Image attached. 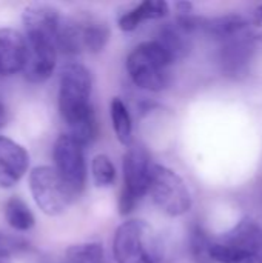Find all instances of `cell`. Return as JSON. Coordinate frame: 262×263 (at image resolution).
Instances as JSON below:
<instances>
[{
	"label": "cell",
	"mask_w": 262,
	"mask_h": 263,
	"mask_svg": "<svg viewBox=\"0 0 262 263\" xmlns=\"http://www.w3.org/2000/svg\"><path fill=\"white\" fill-rule=\"evenodd\" d=\"M93 80L90 71L80 63H68L60 72L59 111L69 136L80 145H90L97 136V120L91 99Z\"/></svg>",
	"instance_id": "obj_1"
},
{
	"label": "cell",
	"mask_w": 262,
	"mask_h": 263,
	"mask_svg": "<svg viewBox=\"0 0 262 263\" xmlns=\"http://www.w3.org/2000/svg\"><path fill=\"white\" fill-rule=\"evenodd\" d=\"M173 63L168 52L156 40H147L128 54L127 71L137 88L159 92L170 83V66Z\"/></svg>",
	"instance_id": "obj_2"
},
{
	"label": "cell",
	"mask_w": 262,
	"mask_h": 263,
	"mask_svg": "<svg viewBox=\"0 0 262 263\" xmlns=\"http://www.w3.org/2000/svg\"><path fill=\"white\" fill-rule=\"evenodd\" d=\"M113 256L116 263H159V239L145 220L124 222L113 239Z\"/></svg>",
	"instance_id": "obj_3"
},
{
	"label": "cell",
	"mask_w": 262,
	"mask_h": 263,
	"mask_svg": "<svg viewBox=\"0 0 262 263\" xmlns=\"http://www.w3.org/2000/svg\"><path fill=\"white\" fill-rule=\"evenodd\" d=\"M148 194L156 206L171 217H181L193 206V197L184 179L176 171L159 163L151 166Z\"/></svg>",
	"instance_id": "obj_4"
},
{
	"label": "cell",
	"mask_w": 262,
	"mask_h": 263,
	"mask_svg": "<svg viewBox=\"0 0 262 263\" xmlns=\"http://www.w3.org/2000/svg\"><path fill=\"white\" fill-rule=\"evenodd\" d=\"M151 160L147 149L141 145H133L124 156V188L119 196V213L128 216L137 203L148 194Z\"/></svg>",
	"instance_id": "obj_5"
},
{
	"label": "cell",
	"mask_w": 262,
	"mask_h": 263,
	"mask_svg": "<svg viewBox=\"0 0 262 263\" xmlns=\"http://www.w3.org/2000/svg\"><path fill=\"white\" fill-rule=\"evenodd\" d=\"M29 190L42 213L62 214L73 200V193L54 166H36L29 174Z\"/></svg>",
	"instance_id": "obj_6"
},
{
	"label": "cell",
	"mask_w": 262,
	"mask_h": 263,
	"mask_svg": "<svg viewBox=\"0 0 262 263\" xmlns=\"http://www.w3.org/2000/svg\"><path fill=\"white\" fill-rule=\"evenodd\" d=\"M53 159L56 171L63 179L73 196H79L86 183L83 145L74 140L69 134H62L54 143Z\"/></svg>",
	"instance_id": "obj_7"
},
{
	"label": "cell",
	"mask_w": 262,
	"mask_h": 263,
	"mask_svg": "<svg viewBox=\"0 0 262 263\" xmlns=\"http://www.w3.org/2000/svg\"><path fill=\"white\" fill-rule=\"evenodd\" d=\"M26 63L23 76L31 83H42L48 80L56 68L57 62V43L56 39L45 34H26Z\"/></svg>",
	"instance_id": "obj_8"
},
{
	"label": "cell",
	"mask_w": 262,
	"mask_h": 263,
	"mask_svg": "<svg viewBox=\"0 0 262 263\" xmlns=\"http://www.w3.org/2000/svg\"><path fill=\"white\" fill-rule=\"evenodd\" d=\"M258 49L256 35L250 32L221 43L219 65L224 76L239 80L249 76Z\"/></svg>",
	"instance_id": "obj_9"
},
{
	"label": "cell",
	"mask_w": 262,
	"mask_h": 263,
	"mask_svg": "<svg viewBox=\"0 0 262 263\" xmlns=\"http://www.w3.org/2000/svg\"><path fill=\"white\" fill-rule=\"evenodd\" d=\"M29 154L12 139L0 136V188L14 186L28 171Z\"/></svg>",
	"instance_id": "obj_10"
},
{
	"label": "cell",
	"mask_w": 262,
	"mask_h": 263,
	"mask_svg": "<svg viewBox=\"0 0 262 263\" xmlns=\"http://www.w3.org/2000/svg\"><path fill=\"white\" fill-rule=\"evenodd\" d=\"M26 37L12 28L0 29V76L23 72L26 63Z\"/></svg>",
	"instance_id": "obj_11"
},
{
	"label": "cell",
	"mask_w": 262,
	"mask_h": 263,
	"mask_svg": "<svg viewBox=\"0 0 262 263\" xmlns=\"http://www.w3.org/2000/svg\"><path fill=\"white\" fill-rule=\"evenodd\" d=\"M201 32L224 43L227 40L250 32V22L241 14H225L212 18L204 17Z\"/></svg>",
	"instance_id": "obj_12"
},
{
	"label": "cell",
	"mask_w": 262,
	"mask_h": 263,
	"mask_svg": "<svg viewBox=\"0 0 262 263\" xmlns=\"http://www.w3.org/2000/svg\"><path fill=\"white\" fill-rule=\"evenodd\" d=\"M154 40L168 52L173 62L182 60L191 49V34L187 32L176 20L164 23Z\"/></svg>",
	"instance_id": "obj_13"
},
{
	"label": "cell",
	"mask_w": 262,
	"mask_h": 263,
	"mask_svg": "<svg viewBox=\"0 0 262 263\" xmlns=\"http://www.w3.org/2000/svg\"><path fill=\"white\" fill-rule=\"evenodd\" d=\"M170 12L168 3L164 0H145L134 8L125 11L119 17V28L125 32H131L148 20H159L167 17Z\"/></svg>",
	"instance_id": "obj_14"
},
{
	"label": "cell",
	"mask_w": 262,
	"mask_h": 263,
	"mask_svg": "<svg viewBox=\"0 0 262 263\" xmlns=\"http://www.w3.org/2000/svg\"><path fill=\"white\" fill-rule=\"evenodd\" d=\"M82 49L90 52H100L110 40V28L103 20H99L93 15L76 17Z\"/></svg>",
	"instance_id": "obj_15"
},
{
	"label": "cell",
	"mask_w": 262,
	"mask_h": 263,
	"mask_svg": "<svg viewBox=\"0 0 262 263\" xmlns=\"http://www.w3.org/2000/svg\"><path fill=\"white\" fill-rule=\"evenodd\" d=\"M110 116H111V123L114 134L117 140L125 146L131 143L133 139V120L130 116V111L124 100L120 97H114L110 103Z\"/></svg>",
	"instance_id": "obj_16"
},
{
	"label": "cell",
	"mask_w": 262,
	"mask_h": 263,
	"mask_svg": "<svg viewBox=\"0 0 262 263\" xmlns=\"http://www.w3.org/2000/svg\"><path fill=\"white\" fill-rule=\"evenodd\" d=\"M5 219L8 225L15 231H29L34 227V214L29 206L19 197H11L5 206Z\"/></svg>",
	"instance_id": "obj_17"
},
{
	"label": "cell",
	"mask_w": 262,
	"mask_h": 263,
	"mask_svg": "<svg viewBox=\"0 0 262 263\" xmlns=\"http://www.w3.org/2000/svg\"><path fill=\"white\" fill-rule=\"evenodd\" d=\"M210 256L215 263H261V260L242 247L224 242H213Z\"/></svg>",
	"instance_id": "obj_18"
},
{
	"label": "cell",
	"mask_w": 262,
	"mask_h": 263,
	"mask_svg": "<svg viewBox=\"0 0 262 263\" xmlns=\"http://www.w3.org/2000/svg\"><path fill=\"white\" fill-rule=\"evenodd\" d=\"M66 263H108L103 247L96 242L73 245L66 250Z\"/></svg>",
	"instance_id": "obj_19"
},
{
	"label": "cell",
	"mask_w": 262,
	"mask_h": 263,
	"mask_svg": "<svg viewBox=\"0 0 262 263\" xmlns=\"http://www.w3.org/2000/svg\"><path fill=\"white\" fill-rule=\"evenodd\" d=\"M93 180L99 188H108L116 180V168L111 159L105 154H97L91 163Z\"/></svg>",
	"instance_id": "obj_20"
},
{
	"label": "cell",
	"mask_w": 262,
	"mask_h": 263,
	"mask_svg": "<svg viewBox=\"0 0 262 263\" xmlns=\"http://www.w3.org/2000/svg\"><path fill=\"white\" fill-rule=\"evenodd\" d=\"M212 245H213V240L208 237V234L201 227H195L190 236V251H191V257L195 259V262L215 263L210 256Z\"/></svg>",
	"instance_id": "obj_21"
},
{
	"label": "cell",
	"mask_w": 262,
	"mask_h": 263,
	"mask_svg": "<svg viewBox=\"0 0 262 263\" xmlns=\"http://www.w3.org/2000/svg\"><path fill=\"white\" fill-rule=\"evenodd\" d=\"M26 247H28V243L23 239L0 233V260L8 259L17 253L23 251Z\"/></svg>",
	"instance_id": "obj_22"
},
{
	"label": "cell",
	"mask_w": 262,
	"mask_h": 263,
	"mask_svg": "<svg viewBox=\"0 0 262 263\" xmlns=\"http://www.w3.org/2000/svg\"><path fill=\"white\" fill-rule=\"evenodd\" d=\"M178 15H185V14H191L193 12V5L190 2H178L174 5Z\"/></svg>",
	"instance_id": "obj_23"
},
{
	"label": "cell",
	"mask_w": 262,
	"mask_h": 263,
	"mask_svg": "<svg viewBox=\"0 0 262 263\" xmlns=\"http://www.w3.org/2000/svg\"><path fill=\"white\" fill-rule=\"evenodd\" d=\"M253 23L255 25H258V26H262V3L259 6H256L255 8V11H253Z\"/></svg>",
	"instance_id": "obj_24"
},
{
	"label": "cell",
	"mask_w": 262,
	"mask_h": 263,
	"mask_svg": "<svg viewBox=\"0 0 262 263\" xmlns=\"http://www.w3.org/2000/svg\"><path fill=\"white\" fill-rule=\"evenodd\" d=\"M5 122H6V109H5L3 103L0 102V128L5 125Z\"/></svg>",
	"instance_id": "obj_25"
},
{
	"label": "cell",
	"mask_w": 262,
	"mask_h": 263,
	"mask_svg": "<svg viewBox=\"0 0 262 263\" xmlns=\"http://www.w3.org/2000/svg\"><path fill=\"white\" fill-rule=\"evenodd\" d=\"M256 40H258V43H262V32L259 35H256Z\"/></svg>",
	"instance_id": "obj_26"
},
{
	"label": "cell",
	"mask_w": 262,
	"mask_h": 263,
	"mask_svg": "<svg viewBox=\"0 0 262 263\" xmlns=\"http://www.w3.org/2000/svg\"><path fill=\"white\" fill-rule=\"evenodd\" d=\"M0 263H6V262H3V260H0Z\"/></svg>",
	"instance_id": "obj_27"
}]
</instances>
